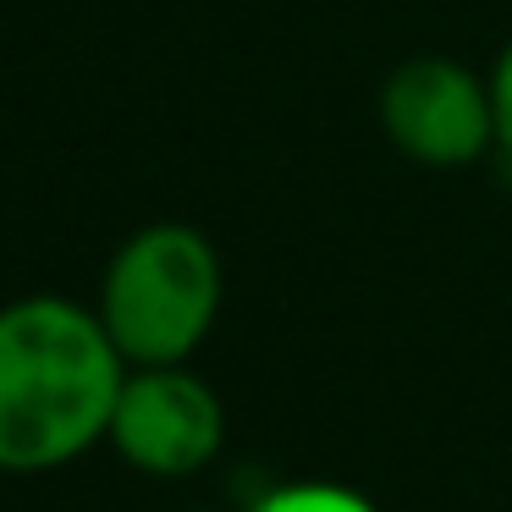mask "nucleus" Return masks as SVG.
<instances>
[{"label":"nucleus","mask_w":512,"mask_h":512,"mask_svg":"<svg viewBox=\"0 0 512 512\" xmlns=\"http://www.w3.org/2000/svg\"><path fill=\"white\" fill-rule=\"evenodd\" d=\"M127 358L100 314L56 292L0 309V474H45L111 430Z\"/></svg>","instance_id":"1"},{"label":"nucleus","mask_w":512,"mask_h":512,"mask_svg":"<svg viewBox=\"0 0 512 512\" xmlns=\"http://www.w3.org/2000/svg\"><path fill=\"white\" fill-rule=\"evenodd\" d=\"M221 298L226 270L210 237L188 221H155L111 254L94 314L127 369H149L188 364L221 320Z\"/></svg>","instance_id":"2"},{"label":"nucleus","mask_w":512,"mask_h":512,"mask_svg":"<svg viewBox=\"0 0 512 512\" xmlns=\"http://www.w3.org/2000/svg\"><path fill=\"white\" fill-rule=\"evenodd\" d=\"M380 133L419 166L457 171L496 149L490 78L452 56H413L380 83Z\"/></svg>","instance_id":"3"},{"label":"nucleus","mask_w":512,"mask_h":512,"mask_svg":"<svg viewBox=\"0 0 512 512\" xmlns=\"http://www.w3.org/2000/svg\"><path fill=\"white\" fill-rule=\"evenodd\" d=\"M105 441L149 479H188L215 463L226 441V408L204 375L188 364L127 369L111 408Z\"/></svg>","instance_id":"4"},{"label":"nucleus","mask_w":512,"mask_h":512,"mask_svg":"<svg viewBox=\"0 0 512 512\" xmlns=\"http://www.w3.org/2000/svg\"><path fill=\"white\" fill-rule=\"evenodd\" d=\"M248 512H380L364 490L336 485V479H292L254 501Z\"/></svg>","instance_id":"5"},{"label":"nucleus","mask_w":512,"mask_h":512,"mask_svg":"<svg viewBox=\"0 0 512 512\" xmlns=\"http://www.w3.org/2000/svg\"><path fill=\"white\" fill-rule=\"evenodd\" d=\"M485 78H490V100H496V149L512 155V39L501 45L496 67H490Z\"/></svg>","instance_id":"6"}]
</instances>
